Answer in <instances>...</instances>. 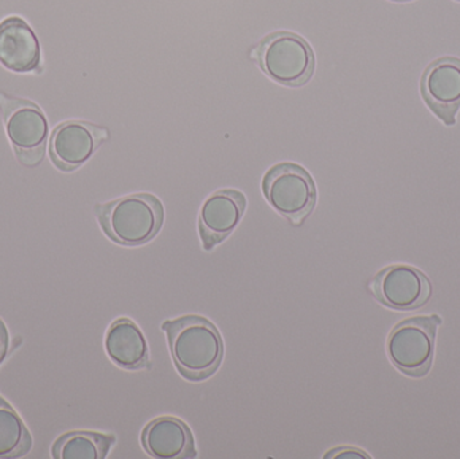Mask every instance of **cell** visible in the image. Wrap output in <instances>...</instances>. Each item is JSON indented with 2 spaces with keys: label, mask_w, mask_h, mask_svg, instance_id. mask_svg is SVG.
<instances>
[{
  "label": "cell",
  "mask_w": 460,
  "mask_h": 459,
  "mask_svg": "<svg viewBox=\"0 0 460 459\" xmlns=\"http://www.w3.org/2000/svg\"><path fill=\"white\" fill-rule=\"evenodd\" d=\"M162 331L169 340L170 353L178 372L189 382L209 379L223 364V337L212 321L186 315L164 321Z\"/></svg>",
  "instance_id": "obj_1"
},
{
  "label": "cell",
  "mask_w": 460,
  "mask_h": 459,
  "mask_svg": "<svg viewBox=\"0 0 460 459\" xmlns=\"http://www.w3.org/2000/svg\"><path fill=\"white\" fill-rule=\"evenodd\" d=\"M96 212L108 237L128 247L151 242L161 231L164 218L161 201L146 193L131 194L99 205Z\"/></svg>",
  "instance_id": "obj_2"
},
{
  "label": "cell",
  "mask_w": 460,
  "mask_h": 459,
  "mask_svg": "<svg viewBox=\"0 0 460 459\" xmlns=\"http://www.w3.org/2000/svg\"><path fill=\"white\" fill-rule=\"evenodd\" d=\"M262 190L270 207L295 225H300L315 207V183L307 170L295 163L276 164L268 170Z\"/></svg>",
  "instance_id": "obj_3"
},
{
  "label": "cell",
  "mask_w": 460,
  "mask_h": 459,
  "mask_svg": "<svg viewBox=\"0 0 460 459\" xmlns=\"http://www.w3.org/2000/svg\"><path fill=\"white\" fill-rule=\"evenodd\" d=\"M442 323L438 315L416 317L399 323L388 340L392 364L411 377L429 374L434 361L435 337Z\"/></svg>",
  "instance_id": "obj_4"
},
{
  "label": "cell",
  "mask_w": 460,
  "mask_h": 459,
  "mask_svg": "<svg viewBox=\"0 0 460 459\" xmlns=\"http://www.w3.org/2000/svg\"><path fill=\"white\" fill-rule=\"evenodd\" d=\"M0 108L5 131L13 143L19 162L24 166H37L45 155L49 124L40 108L24 99L0 94Z\"/></svg>",
  "instance_id": "obj_5"
},
{
  "label": "cell",
  "mask_w": 460,
  "mask_h": 459,
  "mask_svg": "<svg viewBox=\"0 0 460 459\" xmlns=\"http://www.w3.org/2000/svg\"><path fill=\"white\" fill-rule=\"evenodd\" d=\"M259 61L276 83L289 86L307 83L315 66L310 45L292 32H276L265 38L259 49Z\"/></svg>",
  "instance_id": "obj_6"
},
{
  "label": "cell",
  "mask_w": 460,
  "mask_h": 459,
  "mask_svg": "<svg viewBox=\"0 0 460 459\" xmlns=\"http://www.w3.org/2000/svg\"><path fill=\"white\" fill-rule=\"evenodd\" d=\"M373 296L394 310H415L424 306L432 296L429 278L410 266H391L384 269L370 283Z\"/></svg>",
  "instance_id": "obj_7"
},
{
  "label": "cell",
  "mask_w": 460,
  "mask_h": 459,
  "mask_svg": "<svg viewBox=\"0 0 460 459\" xmlns=\"http://www.w3.org/2000/svg\"><path fill=\"white\" fill-rule=\"evenodd\" d=\"M421 94L446 126H454L460 108V59L443 57L432 62L421 77Z\"/></svg>",
  "instance_id": "obj_8"
},
{
  "label": "cell",
  "mask_w": 460,
  "mask_h": 459,
  "mask_svg": "<svg viewBox=\"0 0 460 459\" xmlns=\"http://www.w3.org/2000/svg\"><path fill=\"white\" fill-rule=\"evenodd\" d=\"M107 137V131L81 120L59 124L50 137V156L58 169L72 172L83 166Z\"/></svg>",
  "instance_id": "obj_9"
},
{
  "label": "cell",
  "mask_w": 460,
  "mask_h": 459,
  "mask_svg": "<svg viewBox=\"0 0 460 459\" xmlns=\"http://www.w3.org/2000/svg\"><path fill=\"white\" fill-rule=\"evenodd\" d=\"M245 207V196L237 190L216 191L207 199L199 213V234L205 251H212L237 228Z\"/></svg>",
  "instance_id": "obj_10"
},
{
  "label": "cell",
  "mask_w": 460,
  "mask_h": 459,
  "mask_svg": "<svg viewBox=\"0 0 460 459\" xmlns=\"http://www.w3.org/2000/svg\"><path fill=\"white\" fill-rule=\"evenodd\" d=\"M0 64L16 73L40 70L37 35L19 16H10L0 23Z\"/></svg>",
  "instance_id": "obj_11"
},
{
  "label": "cell",
  "mask_w": 460,
  "mask_h": 459,
  "mask_svg": "<svg viewBox=\"0 0 460 459\" xmlns=\"http://www.w3.org/2000/svg\"><path fill=\"white\" fill-rule=\"evenodd\" d=\"M142 445L154 458L197 457L196 439L190 428L174 417H161L151 420L143 430Z\"/></svg>",
  "instance_id": "obj_12"
},
{
  "label": "cell",
  "mask_w": 460,
  "mask_h": 459,
  "mask_svg": "<svg viewBox=\"0 0 460 459\" xmlns=\"http://www.w3.org/2000/svg\"><path fill=\"white\" fill-rule=\"evenodd\" d=\"M105 350L111 360L123 369H151L150 349L139 326L128 318L116 320L105 336Z\"/></svg>",
  "instance_id": "obj_13"
},
{
  "label": "cell",
  "mask_w": 460,
  "mask_h": 459,
  "mask_svg": "<svg viewBox=\"0 0 460 459\" xmlns=\"http://www.w3.org/2000/svg\"><path fill=\"white\" fill-rule=\"evenodd\" d=\"M115 442L113 436L75 431L59 437L51 452L57 459H104Z\"/></svg>",
  "instance_id": "obj_14"
},
{
  "label": "cell",
  "mask_w": 460,
  "mask_h": 459,
  "mask_svg": "<svg viewBox=\"0 0 460 459\" xmlns=\"http://www.w3.org/2000/svg\"><path fill=\"white\" fill-rule=\"evenodd\" d=\"M32 439L15 410L0 396V458L27 455Z\"/></svg>",
  "instance_id": "obj_15"
},
{
  "label": "cell",
  "mask_w": 460,
  "mask_h": 459,
  "mask_svg": "<svg viewBox=\"0 0 460 459\" xmlns=\"http://www.w3.org/2000/svg\"><path fill=\"white\" fill-rule=\"evenodd\" d=\"M324 458H369V455L356 447H338L327 453Z\"/></svg>",
  "instance_id": "obj_16"
},
{
  "label": "cell",
  "mask_w": 460,
  "mask_h": 459,
  "mask_svg": "<svg viewBox=\"0 0 460 459\" xmlns=\"http://www.w3.org/2000/svg\"><path fill=\"white\" fill-rule=\"evenodd\" d=\"M8 331L7 328H5L4 322L0 320V364L4 360L5 356H7L8 352Z\"/></svg>",
  "instance_id": "obj_17"
},
{
  "label": "cell",
  "mask_w": 460,
  "mask_h": 459,
  "mask_svg": "<svg viewBox=\"0 0 460 459\" xmlns=\"http://www.w3.org/2000/svg\"><path fill=\"white\" fill-rule=\"evenodd\" d=\"M397 2H407V0H397Z\"/></svg>",
  "instance_id": "obj_18"
},
{
  "label": "cell",
  "mask_w": 460,
  "mask_h": 459,
  "mask_svg": "<svg viewBox=\"0 0 460 459\" xmlns=\"http://www.w3.org/2000/svg\"><path fill=\"white\" fill-rule=\"evenodd\" d=\"M459 2H460V0H459Z\"/></svg>",
  "instance_id": "obj_19"
}]
</instances>
